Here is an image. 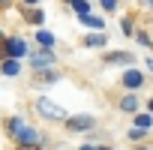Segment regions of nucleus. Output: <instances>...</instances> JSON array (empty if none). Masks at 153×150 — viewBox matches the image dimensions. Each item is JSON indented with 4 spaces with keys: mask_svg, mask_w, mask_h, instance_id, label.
<instances>
[{
    "mask_svg": "<svg viewBox=\"0 0 153 150\" xmlns=\"http://www.w3.org/2000/svg\"><path fill=\"white\" fill-rule=\"evenodd\" d=\"M3 132H6V138H9L12 147H42V150H51L54 147L51 135L42 132V129H36L33 123H27L21 114H6Z\"/></svg>",
    "mask_w": 153,
    "mask_h": 150,
    "instance_id": "nucleus-1",
    "label": "nucleus"
},
{
    "mask_svg": "<svg viewBox=\"0 0 153 150\" xmlns=\"http://www.w3.org/2000/svg\"><path fill=\"white\" fill-rule=\"evenodd\" d=\"M33 114H36L39 120L51 123V126H63V123L69 120V111H66L63 105H57L54 99H48V96H36V99H33Z\"/></svg>",
    "mask_w": 153,
    "mask_h": 150,
    "instance_id": "nucleus-2",
    "label": "nucleus"
},
{
    "mask_svg": "<svg viewBox=\"0 0 153 150\" xmlns=\"http://www.w3.org/2000/svg\"><path fill=\"white\" fill-rule=\"evenodd\" d=\"M117 87H120L123 93H141V90L147 87V72H144L141 66H129V69H123Z\"/></svg>",
    "mask_w": 153,
    "mask_h": 150,
    "instance_id": "nucleus-3",
    "label": "nucleus"
},
{
    "mask_svg": "<svg viewBox=\"0 0 153 150\" xmlns=\"http://www.w3.org/2000/svg\"><path fill=\"white\" fill-rule=\"evenodd\" d=\"M27 69L36 75V72H48V69H57V63H60V57H57V51H51V48H33V54L27 57Z\"/></svg>",
    "mask_w": 153,
    "mask_h": 150,
    "instance_id": "nucleus-4",
    "label": "nucleus"
},
{
    "mask_svg": "<svg viewBox=\"0 0 153 150\" xmlns=\"http://www.w3.org/2000/svg\"><path fill=\"white\" fill-rule=\"evenodd\" d=\"M96 126H99L96 114H69V120L63 123V129L72 132V135H90Z\"/></svg>",
    "mask_w": 153,
    "mask_h": 150,
    "instance_id": "nucleus-5",
    "label": "nucleus"
},
{
    "mask_svg": "<svg viewBox=\"0 0 153 150\" xmlns=\"http://www.w3.org/2000/svg\"><path fill=\"white\" fill-rule=\"evenodd\" d=\"M30 54H33V48H30V42H27L24 36H18V33L6 36V42H3V57H15V60H27Z\"/></svg>",
    "mask_w": 153,
    "mask_h": 150,
    "instance_id": "nucleus-6",
    "label": "nucleus"
},
{
    "mask_svg": "<svg viewBox=\"0 0 153 150\" xmlns=\"http://www.w3.org/2000/svg\"><path fill=\"white\" fill-rule=\"evenodd\" d=\"M102 66H123V69H129V66H138V60H135V54L132 51H102Z\"/></svg>",
    "mask_w": 153,
    "mask_h": 150,
    "instance_id": "nucleus-7",
    "label": "nucleus"
},
{
    "mask_svg": "<svg viewBox=\"0 0 153 150\" xmlns=\"http://www.w3.org/2000/svg\"><path fill=\"white\" fill-rule=\"evenodd\" d=\"M114 105H117V111H120V114H132V117H135L138 111H144V108H141V96H138V93H120Z\"/></svg>",
    "mask_w": 153,
    "mask_h": 150,
    "instance_id": "nucleus-8",
    "label": "nucleus"
},
{
    "mask_svg": "<svg viewBox=\"0 0 153 150\" xmlns=\"http://www.w3.org/2000/svg\"><path fill=\"white\" fill-rule=\"evenodd\" d=\"M81 45H84V48H96V51H102V48L108 45V33H105V30H90V33L81 36Z\"/></svg>",
    "mask_w": 153,
    "mask_h": 150,
    "instance_id": "nucleus-9",
    "label": "nucleus"
},
{
    "mask_svg": "<svg viewBox=\"0 0 153 150\" xmlns=\"http://www.w3.org/2000/svg\"><path fill=\"white\" fill-rule=\"evenodd\" d=\"M63 78V72L60 69H48V72H36L33 75V87H51Z\"/></svg>",
    "mask_w": 153,
    "mask_h": 150,
    "instance_id": "nucleus-10",
    "label": "nucleus"
},
{
    "mask_svg": "<svg viewBox=\"0 0 153 150\" xmlns=\"http://www.w3.org/2000/svg\"><path fill=\"white\" fill-rule=\"evenodd\" d=\"M45 18H48V15H45V12H42L39 6H30V9H21V21H24V24H30V27H36V30H39V27L45 24Z\"/></svg>",
    "mask_w": 153,
    "mask_h": 150,
    "instance_id": "nucleus-11",
    "label": "nucleus"
},
{
    "mask_svg": "<svg viewBox=\"0 0 153 150\" xmlns=\"http://www.w3.org/2000/svg\"><path fill=\"white\" fill-rule=\"evenodd\" d=\"M0 72H3L6 78H18V75L24 72V60H15V57H3V63H0Z\"/></svg>",
    "mask_w": 153,
    "mask_h": 150,
    "instance_id": "nucleus-12",
    "label": "nucleus"
},
{
    "mask_svg": "<svg viewBox=\"0 0 153 150\" xmlns=\"http://www.w3.org/2000/svg\"><path fill=\"white\" fill-rule=\"evenodd\" d=\"M33 42H36V48H51V51H57V36H54L51 30H45V27H39V30H36Z\"/></svg>",
    "mask_w": 153,
    "mask_h": 150,
    "instance_id": "nucleus-13",
    "label": "nucleus"
},
{
    "mask_svg": "<svg viewBox=\"0 0 153 150\" xmlns=\"http://www.w3.org/2000/svg\"><path fill=\"white\" fill-rule=\"evenodd\" d=\"M78 24L90 33V30H105V18L102 15H96V12H90V15H81L78 18Z\"/></svg>",
    "mask_w": 153,
    "mask_h": 150,
    "instance_id": "nucleus-14",
    "label": "nucleus"
},
{
    "mask_svg": "<svg viewBox=\"0 0 153 150\" xmlns=\"http://www.w3.org/2000/svg\"><path fill=\"white\" fill-rule=\"evenodd\" d=\"M60 3H63V6H69V9H72L75 15H78V18H81V15H90V12H93L90 0H60Z\"/></svg>",
    "mask_w": 153,
    "mask_h": 150,
    "instance_id": "nucleus-15",
    "label": "nucleus"
},
{
    "mask_svg": "<svg viewBox=\"0 0 153 150\" xmlns=\"http://www.w3.org/2000/svg\"><path fill=\"white\" fill-rule=\"evenodd\" d=\"M147 138H150V129H138V126H129V132H126V141H129L132 147H138V144H147Z\"/></svg>",
    "mask_w": 153,
    "mask_h": 150,
    "instance_id": "nucleus-16",
    "label": "nucleus"
},
{
    "mask_svg": "<svg viewBox=\"0 0 153 150\" xmlns=\"http://www.w3.org/2000/svg\"><path fill=\"white\" fill-rule=\"evenodd\" d=\"M132 126H138V129H153V114L144 108V111H138L135 117H132Z\"/></svg>",
    "mask_w": 153,
    "mask_h": 150,
    "instance_id": "nucleus-17",
    "label": "nucleus"
},
{
    "mask_svg": "<svg viewBox=\"0 0 153 150\" xmlns=\"http://www.w3.org/2000/svg\"><path fill=\"white\" fill-rule=\"evenodd\" d=\"M120 30H123V36H132V39H135V33H138L135 18H132V15H123V18H120Z\"/></svg>",
    "mask_w": 153,
    "mask_h": 150,
    "instance_id": "nucleus-18",
    "label": "nucleus"
},
{
    "mask_svg": "<svg viewBox=\"0 0 153 150\" xmlns=\"http://www.w3.org/2000/svg\"><path fill=\"white\" fill-rule=\"evenodd\" d=\"M135 42H138L144 51H153V33H150V30H138V33H135Z\"/></svg>",
    "mask_w": 153,
    "mask_h": 150,
    "instance_id": "nucleus-19",
    "label": "nucleus"
},
{
    "mask_svg": "<svg viewBox=\"0 0 153 150\" xmlns=\"http://www.w3.org/2000/svg\"><path fill=\"white\" fill-rule=\"evenodd\" d=\"M99 9H102L105 15H114V12L120 9V0H99Z\"/></svg>",
    "mask_w": 153,
    "mask_h": 150,
    "instance_id": "nucleus-20",
    "label": "nucleus"
},
{
    "mask_svg": "<svg viewBox=\"0 0 153 150\" xmlns=\"http://www.w3.org/2000/svg\"><path fill=\"white\" fill-rule=\"evenodd\" d=\"M39 3H42V0H18L21 9H30V6H39Z\"/></svg>",
    "mask_w": 153,
    "mask_h": 150,
    "instance_id": "nucleus-21",
    "label": "nucleus"
},
{
    "mask_svg": "<svg viewBox=\"0 0 153 150\" xmlns=\"http://www.w3.org/2000/svg\"><path fill=\"white\" fill-rule=\"evenodd\" d=\"M75 150H99V147H96V144H90V141H81V144L75 147Z\"/></svg>",
    "mask_w": 153,
    "mask_h": 150,
    "instance_id": "nucleus-22",
    "label": "nucleus"
},
{
    "mask_svg": "<svg viewBox=\"0 0 153 150\" xmlns=\"http://www.w3.org/2000/svg\"><path fill=\"white\" fill-rule=\"evenodd\" d=\"M144 72L153 75V57H144Z\"/></svg>",
    "mask_w": 153,
    "mask_h": 150,
    "instance_id": "nucleus-23",
    "label": "nucleus"
},
{
    "mask_svg": "<svg viewBox=\"0 0 153 150\" xmlns=\"http://www.w3.org/2000/svg\"><path fill=\"white\" fill-rule=\"evenodd\" d=\"M138 6L141 9H153V0H138Z\"/></svg>",
    "mask_w": 153,
    "mask_h": 150,
    "instance_id": "nucleus-24",
    "label": "nucleus"
},
{
    "mask_svg": "<svg viewBox=\"0 0 153 150\" xmlns=\"http://www.w3.org/2000/svg\"><path fill=\"white\" fill-rule=\"evenodd\" d=\"M132 150H153V144L147 141V144H138V147H132Z\"/></svg>",
    "mask_w": 153,
    "mask_h": 150,
    "instance_id": "nucleus-25",
    "label": "nucleus"
},
{
    "mask_svg": "<svg viewBox=\"0 0 153 150\" xmlns=\"http://www.w3.org/2000/svg\"><path fill=\"white\" fill-rule=\"evenodd\" d=\"M96 147H99V150H114V144H108V141H105V144H96Z\"/></svg>",
    "mask_w": 153,
    "mask_h": 150,
    "instance_id": "nucleus-26",
    "label": "nucleus"
},
{
    "mask_svg": "<svg viewBox=\"0 0 153 150\" xmlns=\"http://www.w3.org/2000/svg\"><path fill=\"white\" fill-rule=\"evenodd\" d=\"M144 108H147V111H150V114H153V96H150V99H147V105H144Z\"/></svg>",
    "mask_w": 153,
    "mask_h": 150,
    "instance_id": "nucleus-27",
    "label": "nucleus"
},
{
    "mask_svg": "<svg viewBox=\"0 0 153 150\" xmlns=\"http://www.w3.org/2000/svg\"><path fill=\"white\" fill-rule=\"evenodd\" d=\"M12 150H42V147H12Z\"/></svg>",
    "mask_w": 153,
    "mask_h": 150,
    "instance_id": "nucleus-28",
    "label": "nucleus"
}]
</instances>
